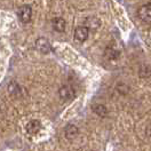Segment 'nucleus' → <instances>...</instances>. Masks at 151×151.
<instances>
[{"label": "nucleus", "instance_id": "obj_10", "mask_svg": "<svg viewBox=\"0 0 151 151\" xmlns=\"http://www.w3.org/2000/svg\"><path fill=\"white\" fill-rule=\"evenodd\" d=\"M65 25H66L65 19H62V17H56V19H54V21H53V28L57 32H64Z\"/></svg>", "mask_w": 151, "mask_h": 151}, {"label": "nucleus", "instance_id": "obj_6", "mask_svg": "<svg viewBox=\"0 0 151 151\" xmlns=\"http://www.w3.org/2000/svg\"><path fill=\"white\" fill-rule=\"evenodd\" d=\"M88 35H89V30L86 27H78L75 31V39L79 42H83L88 38Z\"/></svg>", "mask_w": 151, "mask_h": 151}, {"label": "nucleus", "instance_id": "obj_2", "mask_svg": "<svg viewBox=\"0 0 151 151\" xmlns=\"http://www.w3.org/2000/svg\"><path fill=\"white\" fill-rule=\"evenodd\" d=\"M36 47L42 54H48V53L52 52V45H50V42L44 37L38 38L37 41H36Z\"/></svg>", "mask_w": 151, "mask_h": 151}, {"label": "nucleus", "instance_id": "obj_8", "mask_svg": "<svg viewBox=\"0 0 151 151\" xmlns=\"http://www.w3.org/2000/svg\"><path fill=\"white\" fill-rule=\"evenodd\" d=\"M8 92L13 97H21L22 88L16 81H10L9 85H8Z\"/></svg>", "mask_w": 151, "mask_h": 151}, {"label": "nucleus", "instance_id": "obj_9", "mask_svg": "<svg viewBox=\"0 0 151 151\" xmlns=\"http://www.w3.org/2000/svg\"><path fill=\"white\" fill-rule=\"evenodd\" d=\"M101 25V21L97 19V17H87L85 21V25L86 28L88 29H92V30H96V29L100 28Z\"/></svg>", "mask_w": 151, "mask_h": 151}, {"label": "nucleus", "instance_id": "obj_7", "mask_svg": "<svg viewBox=\"0 0 151 151\" xmlns=\"http://www.w3.org/2000/svg\"><path fill=\"white\" fill-rule=\"evenodd\" d=\"M27 132L30 134V135H36L40 129H41V124L39 120H31L27 124Z\"/></svg>", "mask_w": 151, "mask_h": 151}, {"label": "nucleus", "instance_id": "obj_11", "mask_svg": "<svg viewBox=\"0 0 151 151\" xmlns=\"http://www.w3.org/2000/svg\"><path fill=\"white\" fill-rule=\"evenodd\" d=\"M93 111L99 117H102V118L108 116V109H106V106L103 105V104H94L93 105Z\"/></svg>", "mask_w": 151, "mask_h": 151}, {"label": "nucleus", "instance_id": "obj_1", "mask_svg": "<svg viewBox=\"0 0 151 151\" xmlns=\"http://www.w3.org/2000/svg\"><path fill=\"white\" fill-rule=\"evenodd\" d=\"M31 16H32V9L29 5L21 6L17 10V17L22 23H29L31 21Z\"/></svg>", "mask_w": 151, "mask_h": 151}, {"label": "nucleus", "instance_id": "obj_4", "mask_svg": "<svg viewBox=\"0 0 151 151\" xmlns=\"http://www.w3.org/2000/svg\"><path fill=\"white\" fill-rule=\"evenodd\" d=\"M79 134V129L78 127L73 125V124H68L64 128V135L68 140H75L76 137Z\"/></svg>", "mask_w": 151, "mask_h": 151}, {"label": "nucleus", "instance_id": "obj_5", "mask_svg": "<svg viewBox=\"0 0 151 151\" xmlns=\"http://www.w3.org/2000/svg\"><path fill=\"white\" fill-rule=\"evenodd\" d=\"M58 95H60V97H61L62 100L68 101V100H70V99H72V97L75 96V91H73L72 87L65 85V86H63V87L60 88Z\"/></svg>", "mask_w": 151, "mask_h": 151}, {"label": "nucleus", "instance_id": "obj_3", "mask_svg": "<svg viewBox=\"0 0 151 151\" xmlns=\"http://www.w3.org/2000/svg\"><path fill=\"white\" fill-rule=\"evenodd\" d=\"M139 17L145 23H151V4H147L140 7L137 12Z\"/></svg>", "mask_w": 151, "mask_h": 151}]
</instances>
